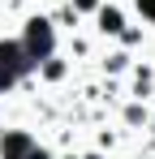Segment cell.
Listing matches in <instances>:
<instances>
[{"mask_svg":"<svg viewBox=\"0 0 155 159\" xmlns=\"http://www.w3.org/2000/svg\"><path fill=\"white\" fill-rule=\"evenodd\" d=\"M142 9H147V13H151V17H155V0H142Z\"/></svg>","mask_w":155,"mask_h":159,"instance_id":"obj_5","label":"cell"},{"mask_svg":"<svg viewBox=\"0 0 155 159\" xmlns=\"http://www.w3.org/2000/svg\"><path fill=\"white\" fill-rule=\"evenodd\" d=\"M48 48H52L48 22H30V30H26V52L30 56H48Z\"/></svg>","mask_w":155,"mask_h":159,"instance_id":"obj_1","label":"cell"},{"mask_svg":"<svg viewBox=\"0 0 155 159\" xmlns=\"http://www.w3.org/2000/svg\"><path fill=\"white\" fill-rule=\"evenodd\" d=\"M22 159H48V155H43V151H35V146H30V151H26Z\"/></svg>","mask_w":155,"mask_h":159,"instance_id":"obj_4","label":"cell"},{"mask_svg":"<svg viewBox=\"0 0 155 159\" xmlns=\"http://www.w3.org/2000/svg\"><path fill=\"white\" fill-rule=\"evenodd\" d=\"M99 22H103V30H121V13H116V9H103Z\"/></svg>","mask_w":155,"mask_h":159,"instance_id":"obj_3","label":"cell"},{"mask_svg":"<svg viewBox=\"0 0 155 159\" xmlns=\"http://www.w3.org/2000/svg\"><path fill=\"white\" fill-rule=\"evenodd\" d=\"M26 151H30V142H26L22 133H9L4 138V159H22Z\"/></svg>","mask_w":155,"mask_h":159,"instance_id":"obj_2","label":"cell"},{"mask_svg":"<svg viewBox=\"0 0 155 159\" xmlns=\"http://www.w3.org/2000/svg\"><path fill=\"white\" fill-rule=\"evenodd\" d=\"M78 4H82V9H91V4H95V0H78Z\"/></svg>","mask_w":155,"mask_h":159,"instance_id":"obj_6","label":"cell"}]
</instances>
